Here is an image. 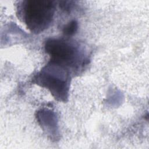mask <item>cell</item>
<instances>
[{
  "label": "cell",
  "mask_w": 149,
  "mask_h": 149,
  "mask_svg": "<svg viewBox=\"0 0 149 149\" xmlns=\"http://www.w3.org/2000/svg\"><path fill=\"white\" fill-rule=\"evenodd\" d=\"M23 3V17L31 31L40 33L49 26L55 10L54 1L29 0Z\"/></svg>",
  "instance_id": "cell-1"
},
{
  "label": "cell",
  "mask_w": 149,
  "mask_h": 149,
  "mask_svg": "<svg viewBox=\"0 0 149 149\" xmlns=\"http://www.w3.org/2000/svg\"><path fill=\"white\" fill-rule=\"evenodd\" d=\"M68 69L58 64L51 62L36 77V82L48 88L55 98L65 101L69 90Z\"/></svg>",
  "instance_id": "cell-2"
},
{
  "label": "cell",
  "mask_w": 149,
  "mask_h": 149,
  "mask_svg": "<svg viewBox=\"0 0 149 149\" xmlns=\"http://www.w3.org/2000/svg\"><path fill=\"white\" fill-rule=\"evenodd\" d=\"M45 50L51 57V62L67 66H74L80 63L79 50L72 43L62 39L50 38L45 43Z\"/></svg>",
  "instance_id": "cell-3"
},
{
  "label": "cell",
  "mask_w": 149,
  "mask_h": 149,
  "mask_svg": "<svg viewBox=\"0 0 149 149\" xmlns=\"http://www.w3.org/2000/svg\"><path fill=\"white\" fill-rule=\"evenodd\" d=\"M77 22L76 20H73L65 26L63 29V33L66 36H72L77 31Z\"/></svg>",
  "instance_id": "cell-4"
}]
</instances>
